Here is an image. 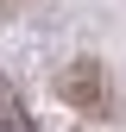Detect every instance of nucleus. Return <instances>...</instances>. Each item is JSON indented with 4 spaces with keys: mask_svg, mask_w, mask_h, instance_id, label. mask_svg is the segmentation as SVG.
Wrapping results in <instances>:
<instances>
[{
    "mask_svg": "<svg viewBox=\"0 0 126 132\" xmlns=\"http://www.w3.org/2000/svg\"><path fill=\"white\" fill-rule=\"evenodd\" d=\"M63 101H76V107H88V113H114V101H107V82L94 63H76L69 76H63Z\"/></svg>",
    "mask_w": 126,
    "mask_h": 132,
    "instance_id": "nucleus-1",
    "label": "nucleus"
},
{
    "mask_svg": "<svg viewBox=\"0 0 126 132\" xmlns=\"http://www.w3.org/2000/svg\"><path fill=\"white\" fill-rule=\"evenodd\" d=\"M0 126H6V132H32V113L19 107V94H13L6 82H0Z\"/></svg>",
    "mask_w": 126,
    "mask_h": 132,
    "instance_id": "nucleus-2",
    "label": "nucleus"
}]
</instances>
